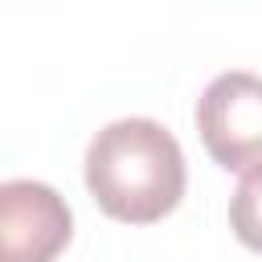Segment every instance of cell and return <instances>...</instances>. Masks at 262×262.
<instances>
[{"label":"cell","mask_w":262,"mask_h":262,"mask_svg":"<svg viewBox=\"0 0 262 262\" xmlns=\"http://www.w3.org/2000/svg\"><path fill=\"white\" fill-rule=\"evenodd\" d=\"M196 131L205 151L229 168L250 172L262 164V78L229 70L213 78L196 102Z\"/></svg>","instance_id":"2"},{"label":"cell","mask_w":262,"mask_h":262,"mask_svg":"<svg viewBox=\"0 0 262 262\" xmlns=\"http://www.w3.org/2000/svg\"><path fill=\"white\" fill-rule=\"evenodd\" d=\"M184 151L156 119H119L86 147V188L94 205L127 225L168 217L184 196Z\"/></svg>","instance_id":"1"},{"label":"cell","mask_w":262,"mask_h":262,"mask_svg":"<svg viewBox=\"0 0 262 262\" xmlns=\"http://www.w3.org/2000/svg\"><path fill=\"white\" fill-rule=\"evenodd\" d=\"M229 225L246 250L262 254V164L237 180V188L229 196Z\"/></svg>","instance_id":"4"},{"label":"cell","mask_w":262,"mask_h":262,"mask_svg":"<svg viewBox=\"0 0 262 262\" xmlns=\"http://www.w3.org/2000/svg\"><path fill=\"white\" fill-rule=\"evenodd\" d=\"M74 233L70 205L41 180L0 184V262H53Z\"/></svg>","instance_id":"3"}]
</instances>
